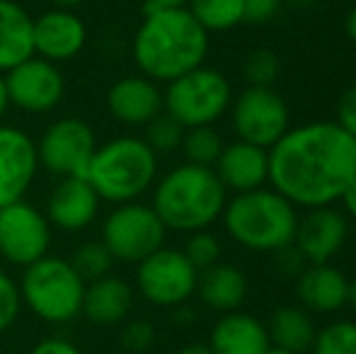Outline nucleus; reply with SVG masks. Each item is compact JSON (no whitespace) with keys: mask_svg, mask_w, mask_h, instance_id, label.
<instances>
[{"mask_svg":"<svg viewBox=\"0 0 356 354\" xmlns=\"http://www.w3.org/2000/svg\"><path fill=\"white\" fill-rule=\"evenodd\" d=\"M356 177V138L337 122L291 127L269 148V187L296 209L334 207Z\"/></svg>","mask_w":356,"mask_h":354,"instance_id":"obj_1","label":"nucleus"},{"mask_svg":"<svg viewBox=\"0 0 356 354\" xmlns=\"http://www.w3.org/2000/svg\"><path fill=\"white\" fill-rule=\"evenodd\" d=\"M131 51L141 76L168 86L175 78L204 66L209 56V32L187 8L153 10L145 13L138 24Z\"/></svg>","mask_w":356,"mask_h":354,"instance_id":"obj_2","label":"nucleus"},{"mask_svg":"<svg viewBox=\"0 0 356 354\" xmlns=\"http://www.w3.org/2000/svg\"><path fill=\"white\" fill-rule=\"evenodd\" d=\"M225 202L228 189L223 187L213 168L182 163L155 179L150 207L168 231L189 236L218 221L223 216Z\"/></svg>","mask_w":356,"mask_h":354,"instance_id":"obj_3","label":"nucleus"},{"mask_svg":"<svg viewBox=\"0 0 356 354\" xmlns=\"http://www.w3.org/2000/svg\"><path fill=\"white\" fill-rule=\"evenodd\" d=\"M225 233L252 252H277L291 246L298 226V209L274 187L240 192L225 202Z\"/></svg>","mask_w":356,"mask_h":354,"instance_id":"obj_4","label":"nucleus"},{"mask_svg":"<svg viewBox=\"0 0 356 354\" xmlns=\"http://www.w3.org/2000/svg\"><path fill=\"white\" fill-rule=\"evenodd\" d=\"M85 177L104 202H138L158 179V156L143 138L119 136L97 146Z\"/></svg>","mask_w":356,"mask_h":354,"instance_id":"obj_5","label":"nucleus"},{"mask_svg":"<svg viewBox=\"0 0 356 354\" xmlns=\"http://www.w3.org/2000/svg\"><path fill=\"white\" fill-rule=\"evenodd\" d=\"M19 293L22 303L34 316L61 325L75 321L83 311L85 279L68 260L44 255L42 260L24 267Z\"/></svg>","mask_w":356,"mask_h":354,"instance_id":"obj_6","label":"nucleus"},{"mask_svg":"<svg viewBox=\"0 0 356 354\" xmlns=\"http://www.w3.org/2000/svg\"><path fill=\"white\" fill-rule=\"evenodd\" d=\"M233 102V88L220 71L199 66L168 83L163 92V112L184 129L213 127L225 117Z\"/></svg>","mask_w":356,"mask_h":354,"instance_id":"obj_7","label":"nucleus"},{"mask_svg":"<svg viewBox=\"0 0 356 354\" xmlns=\"http://www.w3.org/2000/svg\"><path fill=\"white\" fill-rule=\"evenodd\" d=\"M165 236V223L160 221L155 209L143 202L117 204L102 226V243L112 252L114 262L119 260L131 265H138L150 252L163 248Z\"/></svg>","mask_w":356,"mask_h":354,"instance_id":"obj_8","label":"nucleus"},{"mask_svg":"<svg viewBox=\"0 0 356 354\" xmlns=\"http://www.w3.org/2000/svg\"><path fill=\"white\" fill-rule=\"evenodd\" d=\"M138 293L158 308H179L197 293L199 272L177 248H158L136 265Z\"/></svg>","mask_w":356,"mask_h":354,"instance_id":"obj_9","label":"nucleus"},{"mask_svg":"<svg viewBox=\"0 0 356 354\" xmlns=\"http://www.w3.org/2000/svg\"><path fill=\"white\" fill-rule=\"evenodd\" d=\"M228 112L235 136L267 151L291 129L289 104L274 88L248 86L233 97Z\"/></svg>","mask_w":356,"mask_h":354,"instance_id":"obj_10","label":"nucleus"},{"mask_svg":"<svg viewBox=\"0 0 356 354\" xmlns=\"http://www.w3.org/2000/svg\"><path fill=\"white\" fill-rule=\"evenodd\" d=\"M97 151V138L88 122L66 117L54 122L37 141L39 166L58 177H85Z\"/></svg>","mask_w":356,"mask_h":354,"instance_id":"obj_11","label":"nucleus"},{"mask_svg":"<svg viewBox=\"0 0 356 354\" xmlns=\"http://www.w3.org/2000/svg\"><path fill=\"white\" fill-rule=\"evenodd\" d=\"M49 246L51 223L47 214L24 199L0 207V255L10 265L29 267L49 255Z\"/></svg>","mask_w":356,"mask_h":354,"instance_id":"obj_12","label":"nucleus"},{"mask_svg":"<svg viewBox=\"0 0 356 354\" xmlns=\"http://www.w3.org/2000/svg\"><path fill=\"white\" fill-rule=\"evenodd\" d=\"M5 76L10 104L29 114L51 112L66 95V81L56 63L42 56H32L19 66L10 68Z\"/></svg>","mask_w":356,"mask_h":354,"instance_id":"obj_13","label":"nucleus"},{"mask_svg":"<svg viewBox=\"0 0 356 354\" xmlns=\"http://www.w3.org/2000/svg\"><path fill=\"white\" fill-rule=\"evenodd\" d=\"M349 238V218L337 207L305 209L298 216L293 246L303 255L308 265H325L332 262L342 252Z\"/></svg>","mask_w":356,"mask_h":354,"instance_id":"obj_14","label":"nucleus"},{"mask_svg":"<svg viewBox=\"0 0 356 354\" xmlns=\"http://www.w3.org/2000/svg\"><path fill=\"white\" fill-rule=\"evenodd\" d=\"M39 170L37 141L17 127L0 124V207L19 202Z\"/></svg>","mask_w":356,"mask_h":354,"instance_id":"obj_15","label":"nucleus"},{"mask_svg":"<svg viewBox=\"0 0 356 354\" xmlns=\"http://www.w3.org/2000/svg\"><path fill=\"white\" fill-rule=\"evenodd\" d=\"M34 56L51 63L71 61L85 49L88 29L73 10L54 8L34 19Z\"/></svg>","mask_w":356,"mask_h":354,"instance_id":"obj_16","label":"nucleus"},{"mask_svg":"<svg viewBox=\"0 0 356 354\" xmlns=\"http://www.w3.org/2000/svg\"><path fill=\"white\" fill-rule=\"evenodd\" d=\"M99 202L102 199L88 177H61L49 194L47 218L61 231H83L97 218Z\"/></svg>","mask_w":356,"mask_h":354,"instance_id":"obj_17","label":"nucleus"},{"mask_svg":"<svg viewBox=\"0 0 356 354\" xmlns=\"http://www.w3.org/2000/svg\"><path fill=\"white\" fill-rule=\"evenodd\" d=\"M223 187L233 194L252 192L269 184V151L248 141L225 143L213 166Z\"/></svg>","mask_w":356,"mask_h":354,"instance_id":"obj_18","label":"nucleus"},{"mask_svg":"<svg viewBox=\"0 0 356 354\" xmlns=\"http://www.w3.org/2000/svg\"><path fill=\"white\" fill-rule=\"evenodd\" d=\"M107 109L127 127H145L163 114V90L145 76H127L109 88Z\"/></svg>","mask_w":356,"mask_h":354,"instance_id":"obj_19","label":"nucleus"},{"mask_svg":"<svg viewBox=\"0 0 356 354\" xmlns=\"http://www.w3.org/2000/svg\"><path fill=\"white\" fill-rule=\"evenodd\" d=\"M349 282L332 262L305 265L296 277V296L308 313H337L349 303Z\"/></svg>","mask_w":356,"mask_h":354,"instance_id":"obj_20","label":"nucleus"},{"mask_svg":"<svg viewBox=\"0 0 356 354\" xmlns=\"http://www.w3.org/2000/svg\"><path fill=\"white\" fill-rule=\"evenodd\" d=\"M269 345L272 342L267 325L243 311L220 313L209 335V347L213 354H264Z\"/></svg>","mask_w":356,"mask_h":354,"instance_id":"obj_21","label":"nucleus"},{"mask_svg":"<svg viewBox=\"0 0 356 354\" xmlns=\"http://www.w3.org/2000/svg\"><path fill=\"white\" fill-rule=\"evenodd\" d=\"M134 296L136 293L131 284L107 274V277L85 284L80 316H85L95 325H117L129 318L134 308Z\"/></svg>","mask_w":356,"mask_h":354,"instance_id":"obj_22","label":"nucleus"},{"mask_svg":"<svg viewBox=\"0 0 356 354\" xmlns=\"http://www.w3.org/2000/svg\"><path fill=\"white\" fill-rule=\"evenodd\" d=\"M248 277L240 267L230 262H216L199 272L197 279V296L207 308L216 313L240 311V306L248 298Z\"/></svg>","mask_w":356,"mask_h":354,"instance_id":"obj_23","label":"nucleus"},{"mask_svg":"<svg viewBox=\"0 0 356 354\" xmlns=\"http://www.w3.org/2000/svg\"><path fill=\"white\" fill-rule=\"evenodd\" d=\"M34 17L15 0H0V73L34 56Z\"/></svg>","mask_w":356,"mask_h":354,"instance_id":"obj_24","label":"nucleus"},{"mask_svg":"<svg viewBox=\"0 0 356 354\" xmlns=\"http://www.w3.org/2000/svg\"><path fill=\"white\" fill-rule=\"evenodd\" d=\"M267 332L272 345L303 354L313 347L318 325L303 306H279L269 316Z\"/></svg>","mask_w":356,"mask_h":354,"instance_id":"obj_25","label":"nucleus"},{"mask_svg":"<svg viewBox=\"0 0 356 354\" xmlns=\"http://www.w3.org/2000/svg\"><path fill=\"white\" fill-rule=\"evenodd\" d=\"M192 17L211 32H230L245 22V0H189Z\"/></svg>","mask_w":356,"mask_h":354,"instance_id":"obj_26","label":"nucleus"},{"mask_svg":"<svg viewBox=\"0 0 356 354\" xmlns=\"http://www.w3.org/2000/svg\"><path fill=\"white\" fill-rule=\"evenodd\" d=\"M223 146H225L223 138H220V134L216 131L213 127H194L184 131L179 151L187 158L184 163H192V166H202V168H213L220 151H223Z\"/></svg>","mask_w":356,"mask_h":354,"instance_id":"obj_27","label":"nucleus"},{"mask_svg":"<svg viewBox=\"0 0 356 354\" xmlns=\"http://www.w3.org/2000/svg\"><path fill=\"white\" fill-rule=\"evenodd\" d=\"M310 354H356V323L332 321L318 328Z\"/></svg>","mask_w":356,"mask_h":354,"instance_id":"obj_28","label":"nucleus"},{"mask_svg":"<svg viewBox=\"0 0 356 354\" xmlns=\"http://www.w3.org/2000/svg\"><path fill=\"white\" fill-rule=\"evenodd\" d=\"M68 262H71L75 272H78L80 277L85 279V284H88L99 277H107V274L112 272L114 257L102 241H92V243H83L80 248H75L73 257Z\"/></svg>","mask_w":356,"mask_h":354,"instance_id":"obj_29","label":"nucleus"},{"mask_svg":"<svg viewBox=\"0 0 356 354\" xmlns=\"http://www.w3.org/2000/svg\"><path fill=\"white\" fill-rule=\"evenodd\" d=\"M187 129L179 122H175L170 114H158L153 122L145 124V136L143 141L150 146L155 156H165V153H175L182 146V138Z\"/></svg>","mask_w":356,"mask_h":354,"instance_id":"obj_30","label":"nucleus"},{"mask_svg":"<svg viewBox=\"0 0 356 354\" xmlns=\"http://www.w3.org/2000/svg\"><path fill=\"white\" fill-rule=\"evenodd\" d=\"M279 73H282V58L272 49H254L243 61V76L252 88H272Z\"/></svg>","mask_w":356,"mask_h":354,"instance_id":"obj_31","label":"nucleus"},{"mask_svg":"<svg viewBox=\"0 0 356 354\" xmlns=\"http://www.w3.org/2000/svg\"><path fill=\"white\" fill-rule=\"evenodd\" d=\"M182 252L187 255V260L197 267V272H202V269L220 262V252H223V248H220L218 236L209 231V228H204V231L189 233Z\"/></svg>","mask_w":356,"mask_h":354,"instance_id":"obj_32","label":"nucleus"},{"mask_svg":"<svg viewBox=\"0 0 356 354\" xmlns=\"http://www.w3.org/2000/svg\"><path fill=\"white\" fill-rule=\"evenodd\" d=\"M19 311H22V293H19V284L15 282L10 274L0 269V332L8 330L15 321H17Z\"/></svg>","mask_w":356,"mask_h":354,"instance_id":"obj_33","label":"nucleus"},{"mask_svg":"<svg viewBox=\"0 0 356 354\" xmlns=\"http://www.w3.org/2000/svg\"><path fill=\"white\" fill-rule=\"evenodd\" d=\"M119 345L129 354H143L155 345V328L148 321H131L124 325Z\"/></svg>","mask_w":356,"mask_h":354,"instance_id":"obj_34","label":"nucleus"},{"mask_svg":"<svg viewBox=\"0 0 356 354\" xmlns=\"http://www.w3.org/2000/svg\"><path fill=\"white\" fill-rule=\"evenodd\" d=\"M282 3L284 0H245V22L254 27L272 22L282 10Z\"/></svg>","mask_w":356,"mask_h":354,"instance_id":"obj_35","label":"nucleus"},{"mask_svg":"<svg viewBox=\"0 0 356 354\" xmlns=\"http://www.w3.org/2000/svg\"><path fill=\"white\" fill-rule=\"evenodd\" d=\"M334 122L344 129L352 138H356V86L347 88L339 95L337 102V119Z\"/></svg>","mask_w":356,"mask_h":354,"instance_id":"obj_36","label":"nucleus"},{"mask_svg":"<svg viewBox=\"0 0 356 354\" xmlns=\"http://www.w3.org/2000/svg\"><path fill=\"white\" fill-rule=\"evenodd\" d=\"M272 255H274V267H277L282 274H286V277H293V279L298 277L300 272H303L305 265H308L293 243H291V246H286V248H282V250L272 252Z\"/></svg>","mask_w":356,"mask_h":354,"instance_id":"obj_37","label":"nucleus"},{"mask_svg":"<svg viewBox=\"0 0 356 354\" xmlns=\"http://www.w3.org/2000/svg\"><path fill=\"white\" fill-rule=\"evenodd\" d=\"M29 354H80V350L71 340H63V337H47V340H39Z\"/></svg>","mask_w":356,"mask_h":354,"instance_id":"obj_38","label":"nucleus"},{"mask_svg":"<svg viewBox=\"0 0 356 354\" xmlns=\"http://www.w3.org/2000/svg\"><path fill=\"white\" fill-rule=\"evenodd\" d=\"M339 202H342L344 216H347V218H354V221H356V177L347 184V189L342 192Z\"/></svg>","mask_w":356,"mask_h":354,"instance_id":"obj_39","label":"nucleus"},{"mask_svg":"<svg viewBox=\"0 0 356 354\" xmlns=\"http://www.w3.org/2000/svg\"><path fill=\"white\" fill-rule=\"evenodd\" d=\"M189 0H145L143 13H153V10H175V8H187Z\"/></svg>","mask_w":356,"mask_h":354,"instance_id":"obj_40","label":"nucleus"},{"mask_svg":"<svg viewBox=\"0 0 356 354\" xmlns=\"http://www.w3.org/2000/svg\"><path fill=\"white\" fill-rule=\"evenodd\" d=\"M344 34H347V39L356 47V3L347 13V17H344Z\"/></svg>","mask_w":356,"mask_h":354,"instance_id":"obj_41","label":"nucleus"},{"mask_svg":"<svg viewBox=\"0 0 356 354\" xmlns=\"http://www.w3.org/2000/svg\"><path fill=\"white\" fill-rule=\"evenodd\" d=\"M177 354H213L209 342H189V345L179 347Z\"/></svg>","mask_w":356,"mask_h":354,"instance_id":"obj_42","label":"nucleus"},{"mask_svg":"<svg viewBox=\"0 0 356 354\" xmlns=\"http://www.w3.org/2000/svg\"><path fill=\"white\" fill-rule=\"evenodd\" d=\"M13 107L10 104V95H8V86H5V76L0 73V119L5 117V112Z\"/></svg>","mask_w":356,"mask_h":354,"instance_id":"obj_43","label":"nucleus"},{"mask_svg":"<svg viewBox=\"0 0 356 354\" xmlns=\"http://www.w3.org/2000/svg\"><path fill=\"white\" fill-rule=\"evenodd\" d=\"M56 8H63V10H73V8H78V5H83L85 0H51Z\"/></svg>","mask_w":356,"mask_h":354,"instance_id":"obj_44","label":"nucleus"},{"mask_svg":"<svg viewBox=\"0 0 356 354\" xmlns=\"http://www.w3.org/2000/svg\"><path fill=\"white\" fill-rule=\"evenodd\" d=\"M264 354H296V352H291V350H284V347H277V345H269V350L264 352Z\"/></svg>","mask_w":356,"mask_h":354,"instance_id":"obj_45","label":"nucleus"},{"mask_svg":"<svg viewBox=\"0 0 356 354\" xmlns=\"http://www.w3.org/2000/svg\"><path fill=\"white\" fill-rule=\"evenodd\" d=\"M349 303L356 306V282H352V287H349Z\"/></svg>","mask_w":356,"mask_h":354,"instance_id":"obj_46","label":"nucleus"},{"mask_svg":"<svg viewBox=\"0 0 356 354\" xmlns=\"http://www.w3.org/2000/svg\"><path fill=\"white\" fill-rule=\"evenodd\" d=\"M289 3H296V5H313V3H318V0H289Z\"/></svg>","mask_w":356,"mask_h":354,"instance_id":"obj_47","label":"nucleus"},{"mask_svg":"<svg viewBox=\"0 0 356 354\" xmlns=\"http://www.w3.org/2000/svg\"><path fill=\"white\" fill-rule=\"evenodd\" d=\"M352 3H356V0H352Z\"/></svg>","mask_w":356,"mask_h":354,"instance_id":"obj_48","label":"nucleus"}]
</instances>
